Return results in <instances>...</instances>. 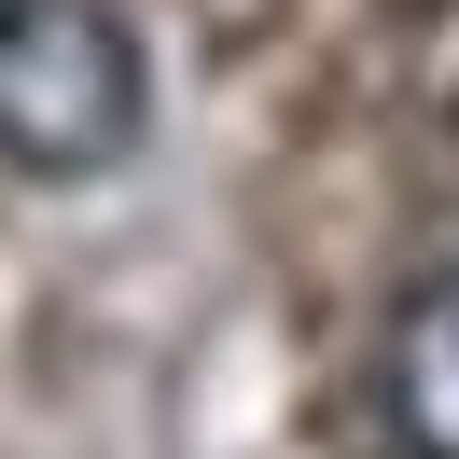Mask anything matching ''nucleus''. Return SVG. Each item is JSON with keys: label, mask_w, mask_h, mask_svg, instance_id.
I'll list each match as a JSON object with an SVG mask.
<instances>
[{"label": "nucleus", "mask_w": 459, "mask_h": 459, "mask_svg": "<svg viewBox=\"0 0 459 459\" xmlns=\"http://www.w3.org/2000/svg\"><path fill=\"white\" fill-rule=\"evenodd\" d=\"M140 140V42L112 0H0V153L84 181Z\"/></svg>", "instance_id": "f257e3e1"}, {"label": "nucleus", "mask_w": 459, "mask_h": 459, "mask_svg": "<svg viewBox=\"0 0 459 459\" xmlns=\"http://www.w3.org/2000/svg\"><path fill=\"white\" fill-rule=\"evenodd\" d=\"M376 403H390L403 459H459V264L418 279L390 307V348H376Z\"/></svg>", "instance_id": "f03ea898"}]
</instances>
